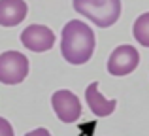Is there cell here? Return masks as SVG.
<instances>
[{
    "label": "cell",
    "mask_w": 149,
    "mask_h": 136,
    "mask_svg": "<svg viewBox=\"0 0 149 136\" xmlns=\"http://www.w3.org/2000/svg\"><path fill=\"white\" fill-rule=\"evenodd\" d=\"M95 32L83 21L66 23L61 38V53L70 64H85L95 53Z\"/></svg>",
    "instance_id": "6da1fadb"
},
{
    "label": "cell",
    "mask_w": 149,
    "mask_h": 136,
    "mask_svg": "<svg viewBox=\"0 0 149 136\" xmlns=\"http://www.w3.org/2000/svg\"><path fill=\"white\" fill-rule=\"evenodd\" d=\"M74 10L96 27L106 29L121 17V0H74Z\"/></svg>",
    "instance_id": "7a4b0ae2"
},
{
    "label": "cell",
    "mask_w": 149,
    "mask_h": 136,
    "mask_svg": "<svg viewBox=\"0 0 149 136\" xmlns=\"http://www.w3.org/2000/svg\"><path fill=\"white\" fill-rule=\"evenodd\" d=\"M29 76V59L19 51H4L0 55V83L17 85Z\"/></svg>",
    "instance_id": "3957f363"
},
{
    "label": "cell",
    "mask_w": 149,
    "mask_h": 136,
    "mask_svg": "<svg viewBox=\"0 0 149 136\" xmlns=\"http://www.w3.org/2000/svg\"><path fill=\"white\" fill-rule=\"evenodd\" d=\"M140 63V53L132 45H119L108 59V72L111 76H127L134 72Z\"/></svg>",
    "instance_id": "277c9868"
},
{
    "label": "cell",
    "mask_w": 149,
    "mask_h": 136,
    "mask_svg": "<svg viewBox=\"0 0 149 136\" xmlns=\"http://www.w3.org/2000/svg\"><path fill=\"white\" fill-rule=\"evenodd\" d=\"M51 106H53L57 117L61 119L62 123H74V121H77L79 115H81L79 98H77L72 91H66V89H61V91L53 93V96H51Z\"/></svg>",
    "instance_id": "5b68a950"
},
{
    "label": "cell",
    "mask_w": 149,
    "mask_h": 136,
    "mask_svg": "<svg viewBox=\"0 0 149 136\" xmlns=\"http://www.w3.org/2000/svg\"><path fill=\"white\" fill-rule=\"evenodd\" d=\"M21 44L34 53H44L53 47L55 32L45 25H30L21 32Z\"/></svg>",
    "instance_id": "8992f818"
},
{
    "label": "cell",
    "mask_w": 149,
    "mask_h": 136,
    "mask_svg": "<svg viewBox=\"0 0 149 136\" xmlns=\"http://www.w3.org/2000/svg\"><path fill=\"white\" fill-rule=\"evenodd\" d=\"M25 0H0V27H17L26 17Z\"/></svg>",
    "instance_id": "52a82bcc"
},
{
    "label": "cell",
    "mask_w": 149,
    "mask_h": 136,
    "mask_svg": "<svg viewBox=\"0 0 149 136\" xmlns=\"http://www.w3.org/2000/svg\"><path fill=\"white\" fill-rule=\"evenodd\" d=\"M85 100H87L91 112L96 117H108V115H111L113 112H115V106H117L115 100H108L100 95L98 81H93L87 87V91H85Z\"/></svg>",
    "instance_id": "ba28073f"
},
{
    "label": "cell",
    "mask_w": 149,
    "mask_h": 136,
    "mask_svg": "<svg viewBox=\"0 0 149 136\" xmlns=\"http://www.w3.org/2000/svg\"><path fill=\"white\" fill-rule=\"evenodd\" d=\"M134 38L138 40V44H142L143 47H149V11L142 13L134 23Z\"/></svg>",
    "instance_id": "9c48e42d"
},
{
    "label": "cell",
    "mask_w": 149,
    "mask_h": 136,
    "mask_svg": "<svg viewBox=\"0 0 149 136\" xmlns=\"http://www.w3.org/2000/svg\"><path fill=\"white\" fill-rule=\"evenodd\" d=\"M0 136H13V127L4 117H0Z\"/></svg>",
    "instance_id": "30bf717a"
},
{
    "label": "cell",
    "mask_w": 149,
    "mask_h": 136,
    "mask_svg": "<svg viewBox=\"0 0 149 136\" xmlns=\"http://www.w3.org/2000/svg\"><path fill=\"white\" fill-rule=\"evenodd\" d=\"M25 136H51V133L47 129H34V130H30V133H26Z\"/></svg>",
    "instance_id": "8fae6325"
}]
</instances>
